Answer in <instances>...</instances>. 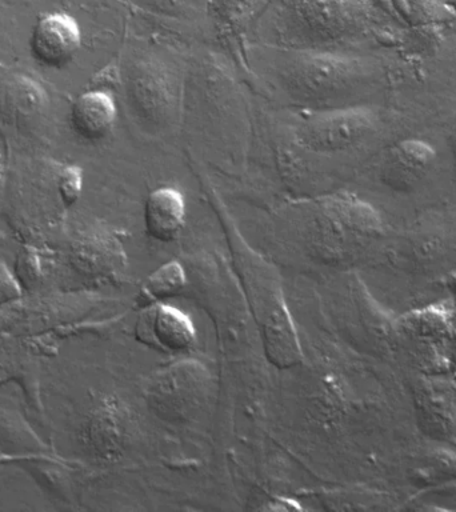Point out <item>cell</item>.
Instances as JSON below:
<instances>
[{
  "instance_id": "obj_1",
  "label": "cell",
  "mask_w": 456,
  "mask_h": 512,
  "mask_svg": "<svg viewBox=\"0 0 456 512\" xmlns=\"http://www.w3.org/2000/svg\"><path fill=\"white\" fill-rule=\"evenodd\" d=\"M236 270L268 362L283 370L302 362V346L278 275L252 254L236 256Z\"/></svg>"
},
{
  "instance_id": "obj_2",
  "label": "cell",
  "mask_w": 456,
  "mask_h": 512,
  "mask_svg": "<svg viewBox=\"0 0 456 512\" xmlns=\"http://www.w3.org/2000/svg\"><path fill=\"white\" fill-rule=\"evenodd\" d=\"M308 224L314 251L330 263L360 258L383 234V220L378 211L351 194L323 200Z\"/></svg>"
},
{
  "instance_id": "obj_3",
  "label": "cell",
  "mask_w": 456,
  "mask_h": 512,
  "mask_svg": "<svg viewBox=\"0 0 456 512\" xmlns=\"http://www.w3.org/2000/svg\"><path fill=\"white\" fill-rule=\"evenodd\" d=\"M214 390L210 370L195 359L167 364L147 380L144 400L164 422L184 424L203 411Z\"/></svg>"
},
{
  "instance_id": "obj_4",
  "label": "cell",
  "mask_w": 456,
  "mask_h": 512,
  "mask_svg": "<svg viewBox=\"0 0 456 512\" xmlns=\"http://www.w3.org/2000/svg\"><path fill=\"white\" fill-rule=\"evenodd\" d=\"M134 431L131 408L116 395L96 400L78 431V442L84 455L95 463L118 462L127 451Z\"/></svg>"
},
{
  "instance_id": "obj_5",
  "label": "cell",
  "mask_w": 456,
  "mask_h": 512,
  "mask_svg": "<svg viewBox=\"0 0 456 512\" xmlns=\"http://www.w3.org/2000/svg\"><path fill=\"white\" fill-rule=\"evenodd\" d=\"M362 78V68L355 60L336 55L307 56L295 63L290 84L298 95L308 100H331L350 94Z\"/></svg>"
},
{
  "instance_id": "obj_6",
  "label": "cell",
  "mask_w": 456,
  "mask_h": 512,
  "mask_svg": "<svg viewBox=\"0 0 456 512\" xmlns=\"http://www.w3.org/2000/svg\"><path fill=\"white\" fill-rule=\"evenodd\" d=\"M378 127V116L370 108H335L308 120L302 130L303 143L319 151H343L358 146Z\"/></svg>"
},
{
  "instance_id": "obj_7",
  "label": "cell",
  "mask_w": 456,
  "mask_h": 512,
  "mask_svg": "<svg viewBox=\"0 0 456 512\" xmlns=\"http://www.w3.org/2000/svg\"><path fill=\"white\" fill-rule=\"evenodd\" d=\"M70 260L80 275L102 282L122 278L127 267L123 244L103 227L88 228L76 236L71 244Z\"/></svg>"
},
{
  "instance_id": "obj_8",
  "label": "cell",
  "mask_w": 456,
  "mask_h": 512,
  "mask_svg": "<svg viewBox=\"0 0 456 512\" xmlns=\"http://www.w3.org/2000/svg\"><path fill=\"white\" fill-rule=\"evenodd\" d=\"M135 336L139 342L156 350L184 354L195 346L196 328L190 316L166 303L143 308L136 323Z\"/></svg>"
},
{
  "instance_id": "obj_9",
  "label": "cell",
  "mask_w": 456,
  "mask_h": 512,
  "mask_svg": "<svg viewBox=\"0 0 456 512\" xmlns=\"http://www.w3.org/2000/svg\"><path fill=\"white\" fill-rule=\"evenodd\" d=\"M32 55L48 67H63L75 58L82 46V32L72 16L52 12L42 16L32 30Z\"/></svg>"
},
{
  "instance_id": "obj_10",
  "label": "cell",
  "mask_w": 456,
  "mask_h": 512,
  "mask_svg": "<svg viewBox=\"0 0 456 512\" xmlns=\"http://www.w3.org/2000/svg\"><path fill=\"white\" fill-rule=\"evenodd\" d=\"M435 159L434 148L424 140H399L384 155L380 178L391 190L406 192L426 178Z\"/></svg>"
},
{
  "instance_id": "obj_11",
  "label": "cell",
  "mask_w": 456,
  "mask_h": 512,
  "mask_svg": "<svg viewBox=\"0 0 456 512\" xmlns=\"http://www.w3.org/2000/svg\"><path fill=\"white\" fill-rule=\"evenodd\" d=\"M370 12L371 0H315L308 31L316 42H336L360 30Z\"/></svg>"
},
{
  "instance_id": "obj_12",
  "label": "cell",
  "mask_w": 456,
  "mask_h": 512,
  "mask_svg": "<svg viewBox=\"0 0 456 512\" xmlns=\"http://www.w3.org/2000/svg\"><path fill=\"white\" fill-rule=\"evenodd\" d=\"M187 219L184 195L174 187H159L147 196L144 204V226L152 239L174 242L182 234Z\"/></svg>"
},
{
  "instance_id": "obj_13",
  "label": "cell",
  "mask_w": 456,
  "mask_h": 512,
  "mask_svg": "<svg viewBox=\"0 0 456 512\" xmlns=\"http://www.w3.org/2000/svg\"><path fill=\"white\" fill-rule=\"evenodd\" d=\"M118 108L106 91L92 90L80 95L71 108V124L82 138H106L115 126Z\"/></svg>"
},
{
  "instance_id": "obj_14",
  "label": "cell",
  "mask_w": 456,
  "mask_h": 512,
  "mask_svg": "<svg viewBox=\"0 0 456 512\" xmlns=\"http://www.w3.org/2000/svg\"><path fill=\"white\" fill-rule=\"evenodd\" d=\"M186 284L187 276L182 264L176 260L162 264L147 276L142 287L139 288L138 299H136L138 307L143 310L154 304L164 303V300L182 292Z\"/></svg>"
},
{
  "instance_id": "obj_15",
  "label": "cell",
  "mask_w": 456,
  "mask_h": 512,
  "mask_svg": "<svg viewBox=\"0 0 456 512\" xmlns=\"http://www.w3.org/2000/svg\"><path fill=\"white\" fill-rule=\"evenodd\" d=\"M451 320L450 307L446 304H434L411 312L404 320V326L415 338L447 343L455 332Z\"/></svg>"
},
{
  "instance_id": "obj_16",
  "label": "cell",
  "mask_w": 456,
  "mask_h": 512,
  "mask_svg": "<svg viewBox=\"0 0 456 512\" xmlns=\"http://www.w3.org/2000/svg\"><path fill=\"white\" fill-rule=\"evenodd\" d=\"M83 171L78 166L64 167L58 178V192L64 206L72 207L82 196Z\"/></svg>"
},
{
  "instance_id": "obj_17",
  "label": "cell",
  "mask_w": 456,
  "mask_h": 512,
  "mask_svg": "<svg viewBox=\"0 0 456 512\" xmlns=\"http://www.w3.org/2000/svg\"><path fill=\"white\" fill-rule=\"evenodd\" d=\"M20 295V286L16 282V276L12 275L10 270L0 262V303L18 298Z\"/></svg>"
},
{
  "instance_id": "obj_18",
  "label": "cell",
  "mask_w": 456,
  "mask_h": 512,
  "mask_svg": "<svg viewBox=\"0 0 456 512\" xmlns=\"http://www.w3.org/2000/svg\"><path fill=\"white\" fill-rule=\"evenodd\" d=\"M19 263V278L27 280L36 278L35 270H38L39 266L38 258H36V255L32 254L31 251H27L23 256H19Z\"/></svg>"
},
{
  "instance_id": "obj_19",
  "label": "cell",
  "mask_w": 456,
  "mask_h": 512,
  "mask_svg": "<svg viewBox=\"0 0 456 512\" xmlns=\"http://www.w3.org/2000/svg\"><path fill=\"white\" fill-rule=\"evenodd\" d=\"M447 346V362L448 368H450L452 375L456 378V332L452 334L451 338L446 343Z\"/></svg>"
},
{
  "instance_id": "obj_20",
  "label": "cell",
  "mask_w": 456,
  "mask_h": 512,
  "mask_svg": "<svg viewBox=\"0 0 456 512\" xmlns=\"http://www.w3.org/2000/svg\"><path fill=\"white\" fill-rule=\"evenodd\" d=\"M446 286L448 291H450L452 298L456 300V271L451 272V274L447 276Z\"/></svg>"
},
{
  "instance_id": "obj_21",
  "label": "cell",
  "mask_w": 456,
  "mask_h": 512,
  "mask_svg": "<svg viewBox=\"0 0 456 512\" xmlns=\"http://www.w3.org/2000/svg\"><path fill=\"white\" fill-rule=\"evenodd\" d=\"M452 154H454V160L456 164V131L454 136H452Z\"/></svg>"
},
{
  "instance_id": "obj_22",
  "label": "cell",
  "mask_w": 456,
  "mask_h": 512,
  "mask_svg": "<svg viewBox=\"0 0 456 512\" xmlns=\"http://www.w3.org/2000/svg\"><path fill=\"white\" fill-rule=\"evenodd\" d=\"M4 463H6V456H4L2 452H0V470H2Z\"/></svg>"
}]
</instances>
